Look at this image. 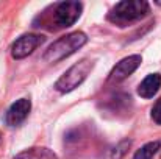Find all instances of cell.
Here are the masks:
<instances>
[{
    "instance_id": "obj_1",
    "label": "cell",
    "mask_w": 161,
    "mask_h": 159,
    "mask_svg": "<svg viewBox=\"0 0 161 159\" xmlns=\"http://www.w3.org/2000/svg\"><path fill=\"white\" fill-rule=\"evenodd\" d=\"M86 42H88V36L83 31L69 33V34L61 36L59 39H56L53 44H50L42 58H44L46 62H50V64L59 62V61L69 58L70 55H74L78 49H81Z\"/></svg>"
},
{
    "instance_id": "obj_2",
    "label": "cell",
    "mask_w": 161,
    "mask_h": 159,
    "mask_svg": "<svg viewBox=\"0 0 161 159\" xmlns=\"http://www.w3.org/2000/svg\"><path fill=\"white\" fill-rule=\"evenodd\" d=\"M149 13H150V6L147 2H144V0H125V2H119L113 6V9L108 14V19L111 22L124 27V24L139 20L144 16H147Z\"/></svg>"
},
{
    "instance_id": "obj_3",
    "label": "cell",
    "mask_w": 161,
    "mask_h": 159,
    "mask_svg": "<svg viewBox=\"0 0 161 159\" xmlns=\"http://www.w3.org/2000/svg\"><path fill=\"white\" fill-rule=\"evenodd\" d=\"M94 69V61L91 59H81L80 62L74 64L70 69H67L55 83V89L61 94L70 92L75 87H78L91 73V70Z\"/></svg>"
},
{
    "instance_id": "obj_4",
    "label": "cell",
    "mask_w": 161,
    "mask_h": 159,
    "mask_svg": "<svg viewBox=\"0 0 161 159\" xmlns=\"http://www.w3.org/2000/svg\"><path fill=\"white\" fill-rule=\"evenodd\" d=\"M142 62V58L141 55H130L124 59H120L114 67L113 70L109 72V77H108V83L111 84H117L120 81H124L125 78H128Z\"/></svg>"
},
{
    "instance_id": "obj_5",
    "label": "cell",
    "mask_w": 161,
    "mask_h": 159,
    "mask_svg": "<svg viewBox=\"0 0 161 159\" xmlns=\"http://www.w3.org/2000/svg\"><path fill=\"white\" fill-rule=\"evenodd\" d=\"M81 9H83V5L80 2H63V3H59L55 9V20H56L58 27H61V28L72 27L78 20Z\"/></svg>"
},
{
    "instance_id": "obj_6",
    "label": "cell",
    "mask_w": 161,
    "mask_h": 159,
    "mask_svg": "<svg viewBox=\"0 0 161 159\" xmlns=\"http://www.w3.org/2000/svg\"><path fill=\"white\" fill-rule=\"evenodd\" d=\"M44 42V36L41 34H22L11 45V56L14 59H24L35 52Z\"/></svg>"
},
{
    "instance_id": "obj_7",
    "label": "cell",
    "mask_w": 161,
    "mask_h": 159,
    "mask_svg": "<svg viewBox=\"0 0 161 159\" xmlns=\"http://www.w3.org/2000/svg\"><path fill=\"white\" fill-rule=\"evenodd\" d=\"M31 111V102L28 98H19L17 102H14L9 106V109L6 111L5 115V122L9 126H17L20 125L30 114Z\"/></svg>"
},
{
    "instance_id": "obj_8",
    "label": "cell",
    "mask_w": 161,
    "mask_h": 159,
    "mask_svg": "<svg viewBox=\"0 0 161 159\" xmlns=\"http://www.w3.org/2000/svg\"><path fill=\"white\" fill-rule=\"evenodd\" d=\"M160 87H161V75L160 73H150L138 86V94L142 98H152L160 91Z\"/></svg>"
},
{
    "instance_id": "obj_9",
    "label": "cell",
    "mask_w": 161,
    "mask_h": 159,
    "mask_svg": "<svg viewBox=\"0 0 161 159\" xmlns=\"http://www.w3.org/2000/svg\"><path fill=\"white\" fill-rule=\"evenodd\" d=\"M17 159H58L52 150L46 148V147H35V148H28L20 151Z\"/></svg>"
},
{
    "instance_id": "obj_10",
    "label": "cell",
    "mask_w": 161,
    "mask_h": 159,
    "mask_svg": "<svg viewBox=\"0 0 161 159\" xmlns=\"http://www.w3.org/2000/svg\"><path fill=\"white\" fill-rule=\"evenodd\" d=\"M160 148H161V142L160 140L149 142V144H146L144 147H141V148L135 153L133 159H152L157 153H158V150H160Z\"/></svg>"
},
{
    "instance_id": "obj_11",
    "label": "cell",
    "mask_w": 161,
    "mask_h": 159,
    "mask_svg": "<svg viewBox=\"0 0 161 159\" xmlns=\"http://www.w3.org/2000/svg\"><path fill=\"white\" fill-rule=\"evenodd\" d=\"M130 145H131V140H130V139L119 142L116 147H113V148L108 151L107 158L108 159H120V158H124V155L127 153V150L130 148Z\"/></svg>"
},
{
    "instance_id": "obj_12",
    "label": "cell",
    "mask_w": 161,
    "mask_h": 159,
    "mask_svg": "<svg viewBox=\"0 0 161 159\" xmlns=\"http://www.w3.org/2000/svg\"><path fill=\"white\" fill-rule=\"evenodd\" d=\"M150 115H152V120H153L157 125H161V98L157 100V103L153 105Z\"/></svg>"
},
{
    "instance_id": "obj_13",
    "label": "cell",
    "mask_w": 161,
    "mask_h": 159,
    "mask_svg": "<svg viewBox=\"0 0 161 159\" xmlns=\"http://www.w3.org/2000/svg\"><path fill=\"white\" fill-rule=\"evenodd\" d=\"M0 145H2V134H0Z\"/></svg>"
},
{
    "instance_id": "obj_14",
    "label": "cell",
    "mask_w": 161,
    "mask_h": 159,
    "mask_svg": "<svg viewBox=\"0 0 161 159\" xmlns=\"http://www.w3.org/2000/svg\"><path fill=\"white\" fill-rule=\"evenodd\" d=\"M13 159H17V158H13Z\"/></svg>"
}]
</instances>
